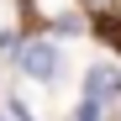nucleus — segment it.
I'll use <instances>...</instances> for the list:
<instances>
[{"label": "nucleus", "mask_w": 121, "mask_h": 121, "mask_svg": "<svg viewBox=\"0 0 121 121\" xmlns=\"http://www.w3.org/2000/svg\"><path fill=\"white\" fill-rule=\"evenodd\" d=\"M58 48L53 42H26V53H21V74L26 79H58Z\"/></svg>", "instance_id": "1"}, {"label": "nucleus", "mask_w": 121, "mask_h": 121, "mask_svg": "<svg viewBox=\"0 0 121 121\" xmlns=\"http://www.w3.org/2000/svg\"><path fill=\"white\" fill-rule=\"evenodd\" d=\"M84 95H90V100H105V95H121V69H111V63L90 69V74H84Z\"/></svg>", "instance_id": "2"}, {"label": "nucleus", "mask_w": 121, "mask_h": 121, "mask_svg": "<svg viewBox=\"0 0 121 121\" xmlns=\"http://www.w3.org/2000/svg\"><path fill=\"white\" fill-rule=\"evenodd\" d=\"M79 121H100V100L84 95V105H79Z\"/></svg>", "instance_id": "3"}, {"label": "nucleus", "mask_w": 121, "mask_h": 121, "mask_svg": "<svg viewBox=\"0 0 121 121\" xmlns=\"http://www.w3.org/2000/svg\"><path fill=\"white\" fill-rule=\"evenodd\" d=\"M116 5H121V0H116Z\"/></svg>", "instance_id": "4"}]
</instances>
